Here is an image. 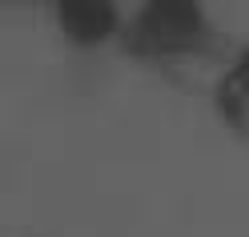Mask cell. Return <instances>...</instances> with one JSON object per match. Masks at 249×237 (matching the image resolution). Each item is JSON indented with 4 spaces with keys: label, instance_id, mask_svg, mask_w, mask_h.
<instances>
[{
    "label": "cell",
    "instance_id": "6da1fadb",
    "mask_svg": "<svg viewBox=\"0 0 249 237\" xmlns=\"http://www.w3.org/2000/svg\"><path fill=\"white\" fill-rule=\"evenodd\" d=\"M197 28H201V17L189 4H153L141 17V33L153 36V44H157L161 53L193 49L197 44Z\"/></svg>",
    "mask_w": 249,
    "mask_h": 237
},
{
    "label": "cell",
    "instance_id": "7a4b0ae2",
    "mask_svg": "<svg viewBox=\"0 0 249 237\" xmlns=\"http://www.w3.org/2000/svg\"><path fill=\"white\" fill-rule=\"evenodd\" d=\"M60 28L72 40H105L117 24V12L108 4H89V0H72V4H60Z\"/></svg>",
    "mask_w": 249,
    "mask_h": 237
}]
</instances>
